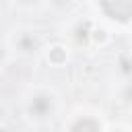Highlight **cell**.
Listing matches in <instances>:
<instances>
[{
  "instance_id": "6da1fadb",
  "label": "cell",
  "mask_w": 132,
  "mask_h": 132,
  "mask_svg": "<svg viewBox=\"0 0 132 132\" xmlns=\"http://www.w3.org/2000/svg\"><path fill=\"white\" fill-rule=\"evenodd\" d=\"M105 12L113 19L126 21L132 16V0H101Z\"/></svg>"
},
{
  "instance_id": "7a4b0ae2",
  "label": "cell",
  "mask_w": 132,
  "mask_h": 132,
  "mask_svg": "<svg viewBox=\"0 0 132 132\" xmlns=\"http://www.w3.org/2000/svg\"><path fill=\"white\" fill-rule=\"evenodd\" d=\"M52 109V101L47 99V97H35L33 99V103H31V111L35 113V116H45L47 111Z\"/></svg>"
},
{
  "instance_id": "3957f363",
  "label": "cell",
  "mask_w": 132,
  "mask_h": 132,
  "mask_svg": "<svg viewBox=\"0 0 132 132\" xmlns=\"http://www.w3.org/2000/svg\"><path fill=\"white\" fill-rule=\"evenodd\" d=\"M72 132H97V124L93 120H78L74 124Z\"/></svg>"
}]
</instances>
